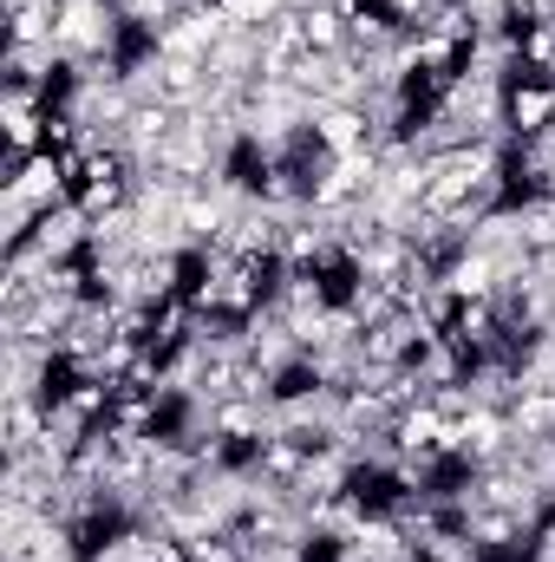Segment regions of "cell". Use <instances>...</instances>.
<instances>
[{
	"label": "cell",
	"instance_id": "cell-2",
	"mask_svg": "<svg viewBox=\"0 0 555 562\" xmlns=\"http://www.w3.org/2000/svg\"><path fill=\"white\" fill-rule=\"evenodd\" d=\"M307 132H314V144H320L327 157H353V150H373L380 119H373L366 105H314Z\"/></svg>",
	"mask_w": 555,
	"mask_h": 562
},
{
	"label": "cell",
	"instance_id": "cell-1",
	"mask_svg": "<svg viewBox=\"0 0 555 562\" xmlns=\"http://www.w3.org/2000/svg\"><path fill=\"white\" fill-rule=\"evenodd\" d=\"M550 132H555V79L523 66L503 92V138H550Z\"/></svg>",
	"mask_w": 555,
	"mask_h": 562
}]
</instances>
